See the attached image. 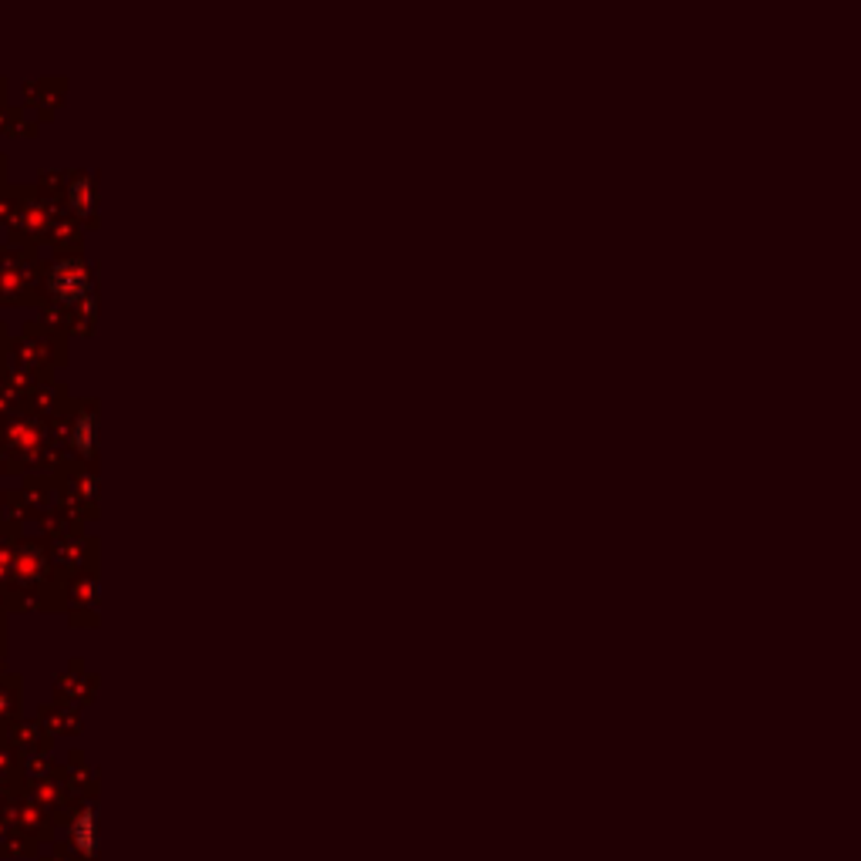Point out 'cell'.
Segmentation results:
<instances>
[{
    "mask_svg": "<svg viewBox=\"0 0 861 861\" xmlns=\"http://www.w3.org/2000/svg\"><path fill=\"white\" fill-rule=\"evenodd\" d=\"M71 835H74V845H78V851L91 855V851H95V811H91V808L81 811L78 818H74Z\"/></svg>",
    "mask_w": 861,
    "mask_h": 861,
    "instance_id": "6da1fadb",
    "label": "cell"
},
{
    "mask_svg": "<svg viewBox=\"0 0 861 861\" xmlns=\"http://www.w3.org/2000/svg\"><path fill=\"white\" fill-rule=\"evenodd\" d=\"M74 444H78L81 455H91V448H95V411L81 414L78 424H74Z\"/></svg>",
    "mask_w": 861,
    "mask_h": 861,
    "instance_id": "7a4b0ae2",
    "label": "cell"
}]
</instances>
